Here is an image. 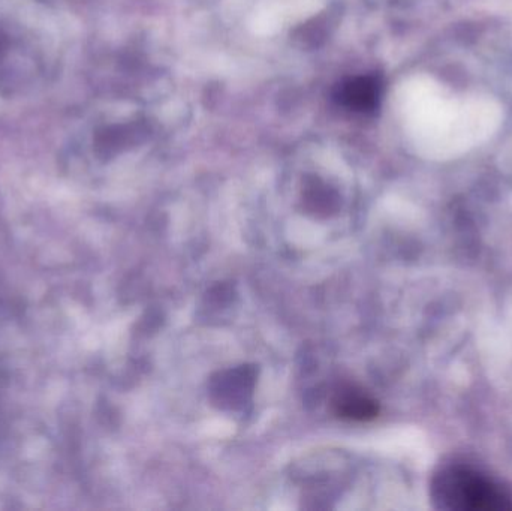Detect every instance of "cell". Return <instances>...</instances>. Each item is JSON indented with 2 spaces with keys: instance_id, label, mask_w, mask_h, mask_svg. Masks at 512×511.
Masks as SVG:
<instances>
[{
  "instance_id": "7a4b0ae2",
  "label": "cell",
  "mask_w": 512,
  "mask_h": 511,
  "mask_svg": "<svg viewBox=\"0 0 512 511\" xmlns=\"http://www.w3.org/2000/svg\"><path fill=\"white\" fill-rule=\"evenodd\" d=\"M436 507L448 511H511L512 497L498 483L468 465L442 468L432 483Z\"/></svg>"
},
{
  "instance_id": "6da1fadb",
  "label": "cell",
  "mask_w": 512,
  "mask_h": 511,
  "mask_svg": "<svg viewBox=\"0 0 512 511\" xmlns=\"http://www.w3.org/2000/svg\"><path fill=\"white\" fill-rule=\"evenodd\" d=\"M60 57L59 29L47 8L0 0V104L26 98L50 83Z\"/></svg>"
},
{
  "instance_id": "277c9868",
  "label": "cell",
  "mask_w": 512,
  "mask_h": 511,
  "mask_svg": "<svg viewBox=\"0 0 512 511\" xmlns=\"http://www.w3.org/2000/svg\"><path fill=\"white\" fill-rule=\"evenodd\" d=\"M333 411L337 417L354 422L373 420L379 413L378 402L357 387H343L333 398Z\"/></svg>"
},
{
  "instance_id": "3957f363",
  "label": "cell",
  "mask_w": 512,
  "mask_h": 511,
  "mask_svg": "<svg viewBox=\"0 0 512 511\" xmlns=\"http://www.w3.org/2000/svg\"><path fill=\"white\" fill-rule=\"evenodd\" d=\"M382 84L378 75H358L348 78L336 87L334 99L346 110L358 114H372L381 104Z\"/></svg>"
}]
</instances>
